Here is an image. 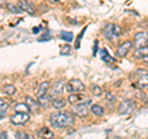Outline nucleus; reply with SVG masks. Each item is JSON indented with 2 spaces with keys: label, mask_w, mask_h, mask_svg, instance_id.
<instances>
[{
  "label": "nucleus",
  "mask_w": 148,
  "mask_h": 139,
  "mask_svg": "<svg viewBox=\"0 0 148 139\" xmlns=\"http://www.w3.org/2000/svg\"><path fill=\"white\" fill-rule=\"evenodd\" d=\"M98 44H99V42H98V41H95L94 50H92V54H94V57H95V55H96V53H98Z\"/></svg>",
  "instance_id": "nucleus-34"
},
{
  "label": "nucleus",
  "mask_w": 148,
  "mask_h": 139,
  "mask_svg": "<svg viewBox=\"0 0 148 139\" xmlns=\"http://www.w3.org/2000/svg\"><path fill=\"white\" fill-rule=\"evenodd\" d=\"M48 1H49L51 4H54V3H57V1H58V0H48Z\"/></svg>",
  "instance_id": "nucleus-39"
},
{
  "label": "nucleus",
  "mask_w": 148,
  "mask_h": 139,
  "mask_svg": "<svg viewBox=\"0 0 148 139\" xmlns=\"http://www.w3.org/2000/svg\"><path fill=\"white\" fill-rule=\"evenodd\" d=\"M30 121V116L27 112H15L10 117V122L15 126H22Z\"/></svg>",
  "instance_id": "nucleus-6"
},
{
  "label": "nucleus",
  "mask_w": 148,
  "mask_h": 139,
  "mask_svg": "<svg viewBox=\"0 0 148 139\" xmlns=\"http://www.w3.org/2000/svg\"><path fill=\"white\" fill-rule=\"evenodd\" d=\"M136 108V102L132 99H127L119 105L117 111L120 114H128Z\"/></svg>",
  "instance_id": "nucleus-3"
},
{
  "label": "nucleus",
  "mask_w": 148,
  "mask_h": 139,
  "mask_svg": "<svg viewBox=\"0 0 148 139\" xmlns=\"http://www.w3.org/2000/svg\"><path fill=\"white\" fill-rule=\"evenodd\" d=\"M49 123L51 126L54 128H64L68 126H72L74 123V114L67 111H58V112H53L49 116Z\"/></svg>",
  "instance_id": "nucleus-1"
},
{
  "label": "nucleus",
  "mask_w": 148,
  "mask_h": 139,
  "mask_svg": "<svg viewBox=\"0 0 148 139\" xmlns=\"http://www.w3.org/2000/svg\"><path fill=\"white\" fill-rule=\"evenodd\" d=\"M64 89H66V82H64L62 79H58V80L52 85V87H49L48 95L52 97V99H53V97L56 99V97H58L64 91Z\"/></svg>",
  "instance_id": "nucleus-7"
},
{
  "label": "nucleus",
  "mask_w": 148,
  "mask_h": 139,
  "mask_svg": "<svg viewBox=\"0 0 148 139\" xmlns=\"http://www.w3.org/2000/svg\"><path fill=\"white\" fill-rule=\"evenodd\" d=\"M66 90L69 94H80L85 91V85L79 79H71L66 84Z\"/></svg>",
  "instance_id": "nucleus-2"
},
{
  "label": "nucleus",
  "mask_w": 148,
  "mask_h": 139,
  "mask_svg": "<svg viewBox=\"0 0 148 139\" xmlns=\"http://www.w3.org/2000/svg\"><path fill=\"white\" fill-rule=\"evenodd\" d=\"M3 91L5 92L6 95H14L16 92V87L14 85H5L3 87Z\"/></svg>",
  "instance_id": "nucleus-27"
},
{
  "label": "nucleus",
  "mask_w": 148,
  "mask_h": 139,
  "mask_svg": "<svg viewBox=\"0 0 148 139\" xmlns=\"http://www.w3.org/2000/svg\"><path fill=\"white\" fill-rule=\"evenodd\" d=\"M84 99L85 97L80 95V94H69L68 96V102L72 104V105H75V104H80V102H84Z\"/></svg>",
  "instance_id": "nucleus-16"
},
{
  "label": "nucleus",
  "mask_w": 148,
  "mask_h": 139,
  "mask_svg": "<svg viewBox=\"0 0 148 139\" xmlns=\"http://www.w3.org/2000/svg\"><path fill=\"white\" fill-rule=\"evenodd\" d=\"M17 6L20 7L21 11H25L27 14H30V15H34V14L36 12L35 5H32V4L29 3L27 0H20V1L17 3Z\"/></svg>",
  "instance_id": "nucleus-9"
},
{
  "label": "nucleus",
  "mask_w": 148,
  "mask_h": 139,
  "mask_svg": "<svg viewBox=\"0 0 148 139\" xmlns=\"http://www.w3.org/2000/svg\"><path fill=\"white\" fill-rule=\"evenodd\" d=\"M131 75L137 79V78L143 76V75H148V70H146V69H143V68H138V69H136V70L131 74Z\"/></svg>",
  "instance_id": "nucleus-25"
},
{
  "label": "nucleus",
  "mask_w": 148,
  "mask_h": 139,
  "mask_svg": "<svg viewBox=\"0 0 148 139\" xmlns=\"http://www.w3.org/2000/svg\"><path fill=\"white\" fill-rule=\"evenodd\" d=\"M132 86L136 87V89H138V90L147 89L148 87V75H143V76H140V78L135 79Z\"/></svg>",
  "instance_id": "nucleus-10"
},
{
  "label": "nucleus",
  "mask_w": 148,
  "mask_h": 139,
  "mask_svg": "<svg viewBox=\"0 0 148 139\" xmlns=\"http://www.w3.org/2000/svg\"><path fill=\"white\" fill-rule=\"evenodd\" d=\"M59 37H61L63 41H66V42H72L73 38H74V36H73L72 32H67V31H61Z\"/></svg>",
  "instance_id": "nucleus-23"
},
{
  "label": "nucleus",
  "mask_w": 148,
  "mask_h": 139,
  "mask_svg": "<svg viewBox=\"0 0 148 139\" xmlns=\"http://www.w3.org/2000/svg\"><path fill=\"white\" fill-rule=\"evenodd\" d=\"M84 33H85V29L83 30L80 33H79V36L77 37V42H75V46H74V48H75V49H78V48L80 47V41H82V37H83V35H84Z\"/></svg>",
  "instance_id": "nucleus-30"
},
{
  "label": "nucleus",
  "mask_w": 148,
  "mask_h": 139,
  "mask_svg": "<svg viewBox=\"0 0 148 139\" xmlns=\"http://www.w3.org/2000/svg\"><path fill=\"white\" fill-rule=\"evenodd\" d=\"M25 104L29 106L30 111H32V112H37L38 108L41 107L40 104H38V101H36L35 99H32V97H30V96H26L25 97Z\"/></svg>",
  "instance_id": "nucleus-14"
},
{
  "label": "nucleus",
  "mask_w": 148,
  "mask_h": 139,
  "mask_svg": "<svg viewBox=\"0 0 148 139\" xmlns=\"http://www.w3.org/2000/svg\"><path fill=\"white\" fill-rule=\"evenodd\" d=\"M148 55V44L145 46V47H141V48H136L135 53H133V58L135 59H142L143 57Z\"/></svg>",
  "instance_id": "nucleus-18"
},
{
  "label": "nucleus",
  "mask_w": 148,
  "mask_h": 139,
  "mask_svg": "<svg viewBox=\"0 0 148 139\" xmlns=\"http://www.w3.org/2000/svg\"><path fill=\"white\" fill-rule=\"evenodd\" d=\"M148 44V32L147 31H141L133 36V46L136 48L145 47Z\"/></svg>",
  "instance_id": "nucleus-5"
},
{
  "label": "nucleus",
  "mask_w": 148,
  "mask_h": 139,
  "mask_svg": "<svg viewBox=\"0 0 148 139\" xmlns=\"http://www.w3.org/2000/svg\"><path fill=\"white\" fill-rule=\"evenodd\" d=\"M100 55H101V59H103L104 62H106V63L114 62V58L109 54V52H108V49L106 48H101L100 49Z\"/></svg>",
  "instance_id": "nucleus-21"
},
{
  "label": "nucleus",
  "mask_w": 148,
  "mask_h": 139,
  "mask_svg": "<svg viewBox=\"0 0 148 139\" xmlns=\"http://www.w3.org/2000/svg\"><path fill=\"white\" fill-rule=\"evenodd\" d=\"M122 32H123L122 29H121V27H120L119 25H115V26H114V35H115V37H116V38L122 35Z\"/></svg>",
  "instance_id": "nucleus-29"
},
{
  "label": "nucleus",
  "mask_w": 148,
  "mask_h": 139,
  "mask_svg": "<svg viewBox=\"0 0 148 139\" xmlns=\"http://www.w3.org/2000/svg\"><path fill=\"white\" fill-rule=\"evenodd\" d=\"M52 97H51L48 94L47 95H43V96H41V97H37V101H38V104L41 107H45V108H47L48 106L51 105V102H52Z\"/></svg>",
  "instance_id": "nucleus-17"
},
{
  "label": "nucleus",
  "mask_w": 148,
  "mask_h": 139,
  "mask_svg": "<svg viewBox=\"0 0 148 139\" xmlns=\"http://www.w3.org/2000/svg\"><path fill=\"white\" fill-rule=\"evenodd\" d=\"M8 110H9V104L6 102L5 100H1V99H0V119L5 117Z\"/></svg>",
  "instance_id": "nucleus-20"
},
{
  "label": "nucleus",
  "mask_w": 148,
  "mask_h": 139,
  "mask_svg": "<svg viewBox=\"0 0 148 139\" xmlns=\"http://www.w3.org/2000/svg\"><path fill=\"white\" fill-rule=\"evenodd\" d=\"M37 136H38V138H41V139H53L54 138V133L51 131L49 128L42 127V128H40L38 131H37Z\"/></svg>",
  "instance_id": "nucleus-11"
},
{
  "label": "nucleus",
  "mask_w": 148,
  "mask_h": 139,
  "mask_svg": "<svg viewBox=\"0 0 148 139\" xmlns=\"http://www.w3.org/2000/svg\"><path fill=\"white\" fill-rule=\"evenodd\" d=\"M6 7H8V10L10 11V12H12V14H18V12H21L20 7H18L17 5H15V4H12V3H9Z\"/></svg>",
  "instance_id": "nucleus-28"
},
{
  "label": "nucleus",
  "mask_w": 148,
  "mask_h": 139,
  "mask_svg": "<svg viewBox=\"0 0 148 139\" xmlns=\"http://www.w3.org/2000/svg\"><path fill=\"white\" fill-rule=\"evenodd\" d=\"M141 61H143V63H146V64H148V55H146V57H143Z\"/></svg>",
  "instance_id": "nucleus-38"
},
{
  "label": "nucleus",
  "mask_w": 148,
  "mask_h": 139,
  "mask_svg": "<svg viewBox=\"0 0 148 139\" xmlns=\"http://www.w3.org/2000/svg\"><path fill=\"white\" fill-rule=\"evenodd\" d=\"M49 91V81H42L38 86V90H37V94L36 96L37 97H41L43 95H47Z\"/></svg>",
  "instance_id": "nucleus-15"
},
{
  "label": "nucleus",
  "mask_w": 148,
  "mask_h": 139,
  "mask_svg": "<svg viewBox=\"0 0 148 139\" xmlns=\"http://www.w3.org/2000/svg\"><path fill=\"white\" fill-rule=\"evenodd\" d=\"M14 110H15V112H27V113L30 112L29 106H27L25 102L24 104H17V105H15Z\"/></svg>",
  "instance_id": "nucleus-24"
},
{
  "label": "nucleus",
  "mask_w": 148,
  "mask_h": 139,
  "mask_svg": "<svg viewBox=\"0 0 148 139\" xmlns=\"http://www.w3.org/2000/svg\"><path fill=\"white\" fill-rule=\"evenodd\" d=\"M51 38H52V36H51L49 31H48V30H46V35H43L42 37H40L38 41H40V42H42V41H49Z\"/></svg>",
  "instance_id": "nucleus-31"
},
{
  "label": "nucleus",
  "mask_w": 148,
  "mask_h": 139,
  "mask_svg": "<svg viewBox=\"0 0 148 139\" xmlns=\"http://www.w3.org/2000/svg\"><path fill=\"white\" fill-rule=\"evenodd\" d=\"M71 46H64V47L62 48V50H61V54L62 55H68V54H71Z\"/></svg>",
  "instance_id": "nucleus-32"
},
{
  "label": "nucleus",
  "mask_w": 148,
  "mask_h": 139,
  "mask_svg": "<svg viewBox=\"0 0 148 139\" xmlns=\"http://www.w3.org/2000/svg\"><path fill=\"white\" fill-rule=\"evenodd\" d=\"M15 139H35V137L32 134L27 133V132H22V131H18L15 133Z\"/></svg>",
  "instance_id": "nucleus-22"
},
{
  "label": "nucleus",
  "mask_w": 148,
  "mask_h": 139,
  "mask_svg": "<svg viewBox=\"0 0 148 139\" xmlns=\"http://www.w3.org/2000/svg\"><path fill=\"white\" fill-rule=\"evenodd\" d=\"M133 47V41L131 40H127V41H125L123 43H121L119 46V48L116 50V54H117V57L120 58H125L126 55L128 54V52L132 49Z\"/></svg>",
  "instance_id": "nucleus-8"
},
{
  "label": "nucleus",
  "mask_w": 148,
  "mask_h": 139,
  "mask_svg": "<svg viewBox=\"0 0 148 139\" xmlns=\"http://www.w3.org/2000/svg\"><path fill=\"white\" fill-rule=\"evenodd\" d=\"M105 96H106V100L110 101V102H114V101L116 100V96H115L112 92H106V95H105Z\"/></svg>",
  "instance_id": "nucleus-33"
},
{
  "label": "nucleus",
  "mask_w": 148,
  "mask_h": 139,
  "mask_svg": "<svg viewBox=\"0 0 148 139\" xmlns=\"http://www.w3.org/2000/svg\"><path fill=\"white\" fill-rule=\"evenodd\" d=\"M114 24H108L103 29V35L108 41H114V38H116L114 35Z\"/></svg>",
  "instance_id": "nucleus-12"
},
{
  "label": "nucleus",
  "mask_w": 148,
  "mask_h": 139,
  "mask_svg": "<svg viewBox=\"0 0 148 139\" xmlns=\"http://www.w3.org/2000/svg\"><path fill=\"white\" fill-rule=\"evenodd\" d=\"M40 30H41V26H37V27H34V30H32V32H34V33H38Z\"/></svg>",
  "instance_id": "nucleus-37"
},
{
  "label": "nucleus",
  "mask_w": 148,
  "mask_h": 139,
  "mask_svg": "<svg viewBox=\"0 0 148 139\" xmlns=\"http://www.w3.org/2000/svg\"><path fill=\"white\" fill-rule=\"evenodd\" d=\"M89 110H90V112L95 116H104V113H105L104 107L100 105H91Z\"/></svg>",
  "instance_id": "nucleus-19"
},
{
  "label": "nucleus",
  "mask_w": 148,
  "mask_h": 139,
  "mask_svg": "<svg viewBox=\"0 0 148 139\" xmlns=\"http://www.w3.org/2000/svg\"><path fill=\"white\" fill-rule=\"evenodd\" d=\"M90 92L94 96H101L103 95V89L99 85H91L90 86Z\"/></svg>",
  "instance_id": "nucleus-26"
},
{
  "label": "nucleus",
  "mask_w": 148,
  "mask_h": 139,
  "mask_svg": "<svg viewBox=\"0 0 148 139\" xmlns=\"http://www.w3.org/2000/svg\"><path fill=\"white\" fill-rule=\"evenodd\" d=\"M5 6H8V3L5 0H0V7H5Z\"/></svg>",
  "instance_id": "nucleus-36"
},
{
  "label": "nucleus",
  "mask_w": 148,
  "mask_h": 139,
  "mask_svg": "<svg viewBox=\"0 0 148 139\" xmlns=\"http://www.w3.org/2000/svg\"><path fill=\"white\" fill-rule=\"evenodd\" d=\"M90 101L86 100L85 102H80V104H75L73 105L72 107V112L78 116V117H86L88 113H89V108H88V104H89Z\"/></svg>",
  "instance_id": "nucleus-4"
},
{
  "label": "nucleus",
  "mask_w": 148,
  "mask_h": 139,
  "mask_svg": "<svg viewBox=\"0 0 148 139\" xmlns=\"http://www.w3.org/2000/svg\"><path fill=\"white\" fill-rule=\"evenodd\" d=\"M0 139H9V137H8V133H5V132L0 133Z\"/></svg>",
  "instance_id": "nucleus-35"
},
{
  "label": "nucleus",
  "mask_w": 148,
  "mask_h": 139,
  "mask_svg": "<svg viewBox=\"0 0 148 139\" xmlns=\"http://www.w3.org/2000/svg\"><path fill=\"white\" fill-rule=\"evenodd\" d=\"M67 102H68V100L64 99V97H56V99L52 100L51 106H52L53 108H56V110H62V108L66 107Z\"/></svg>",
  "instance_id": "nucleus-13"
}]
</instances>
